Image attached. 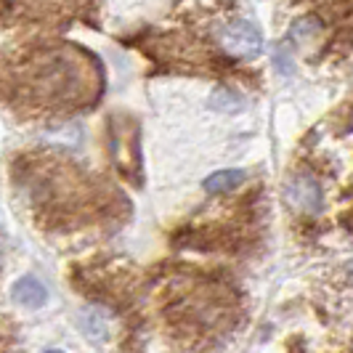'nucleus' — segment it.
<instances>
[{
	"mask_svg": "<svg viewBox=\"0 0 353 353\" xmlns=\"http://www.w3.org/2000/svg\"><path fill=\"white\" fill-rule=\"evenodd\" d=\"M101 85L96 56L70 40L30 35L0 56V101L27 120L88 109Z\"/></svg>",
	"mask_w": 353,
	"mask_h": 353,
	"instance_id": "nucleus-1",
	"label": "nucleus"
},
{
	"mask_svg": "<svg viewBox=\"0 0 353 353\" xmlns=\"http://www.w3.org/2000/svg\"><path fill=\"white\" fill-rule=\"evenodd\" d=\"M11 181L40 231L85 226L101 208V194L77 162L53 152H24L11 165Z\"/></svg>",
	"mask_w": 353,
	"mask_h": 353,
	"instance_id": "nucleus-2",
	"label": "nucleus"
},
{
	"mask_svg": "<svg viewBox=\"0 0 353 353\" xmlns=\"http://www.w3.org/2000/svg\"><path fill=\"white\" fill-rule=\"evenodd\" d=\"M90 0H0V27L6 30H59L85 19Z\"/></svg>",
	"mask_w": 353,
	"mask_h": 353,
	"instance_id": "nucleus-3",
	"label": "nucleus"
},
{
	"mask_svg": "<svg viewBox=\"0 0 353 353\" xmlns=\"http://www.w3.org/2000/svg\"><path fill=\"white\" fill-rule=\"evenodd\" d=\"M215 40L221 46V51L231 59H255L263 51V35L255 24H250L245 19H234L218 27Z\"/></svg>",
	"mask_w": 353,
	"mask_h": 353,
	"instance_id": "nucleus-4",
	"label": "nucleus"
},
{
	"mask_svg": "<svg viewBox=\"0 0 353 353\" xmlns=\"http://www.w3.org/2000/svg\"><path fill=\"white\" fill-rule=\"evenodd\" d=\"M284 202L292 210L305 212V215H316L324 208V192H321L316 178L295 176L290 178L287 186H284Z\"/></svg>",
	"mask_w": 353,
	"mask_h": 353,
	"instance_id": "nucleus-5",
	"label": "nucleus"
},
{
	"mask_svg": "<svg viewBox=\"0 0 353 353\" xmlns=\"http://www.w3.org/2000/svg\"><path fill=\"white\" fill-rule=\"evenodd\" d=\"M11 298L21 308H40V305H46V301H48V292H46V287L37 282L35 276H21L14 284Z\"/></svg>",
	"mask_w": 353,
	"mask_h": 353,
	"instance_id": "nucleus-6",
	"label": "nucleus"
},
{
	"mask_svg": "<svg viewBox=\"0 0 353 353\" xmlns=\"http://www.w3.org/2000/svg\"><path fill=\"white\" fill-rule=\"evenodd\" d=\"M242 181H245L242 170H218V173L205 178L202 186L208 194H223V192H234L236 186H242Z\"/></svg>",
	"mask_w": 353,
	"mask_h": 353,
	"instance_id": "nucleus-7",
	"label": "nucleus"
},
{
	"mask_svg": "<svg viewBox=\"0 0 353 353\" xmlns=\"http://www.w3.org/2000/svg\"><path fill=\"white\" fill-rule=\"evenodd\" d=\"M321 32V24H319L314 17H303L295 21V27H292V37L298 40V43H305L308 37H314Z\"/></svg>",
	"mask_w": 353,
	"mask_h": 353,
	"instance_id": "nucleus-8",
	"label": "nucleus"
},
{
	"mask_svg": "<svg viewBox=\"0 0 353 353\" xmlns=\"http://www.w3.org/2000/svg\"><path fill=\"white\" fill-rule=\"evenodd\" d=\"M348 271H351V274H353V261H351V263H348Z\"/></svg>",
	"mask_w": 353,
	"mask_h": 353,
	"instance_id": "nucleus-9",
	"label": "nucleus"
},
{
	"mask_svg": "<svg viewBox=\"0 0 353 353\" xmlns=\"http://www.w3.org/2000/svg\"><path fill=\"white\" fill-rule=\"evenodd\" d=\"M0 265H3V250H0Z\"/></svg>",
	"mask_w": 353,
	"mask_h": 353,
	"instance_id": "nucleus-10",
	"label": "nucleus"
}]
</instances>
